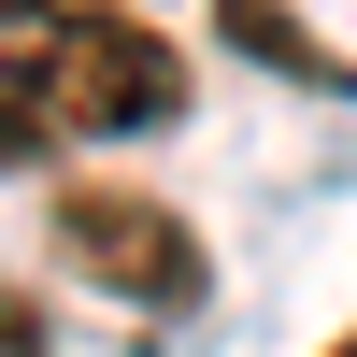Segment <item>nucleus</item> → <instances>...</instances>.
Returning <instances> with one entry per match:
<instances>
[{
	"instance_id": "nucleus-1",
	"label": "nucleus",
	"mask_w": 357,
	"mask_h": 357,
	"mask_svg": "<svg viewBox=\"0 0 357 357\" xmlns=\"http://www.w3.org/2000/svg\"><path fill=\"white\" fill-rule=\"evenodd\" d=\"M186 114V43L114 0H0V158L129 143Z\"/></svg>"
},
{
	"instance_id": "nucleus-2",
	"label": "nucleus",
	"mask_w": 357,
	"mask_h": 357,
	"mask_svg": "<svg viewBox=\"0 0 357 357\" xmlns=\"http://www.w3.org/2000/svg\"><path fill=\"white\" fill-rule=\"evenodd\" d=\"M57 257H72V286H114V301H200V243L172 200L143 186H57Z\"/></svg>"
},
{
	"instance_id": "nucleus-3",
	"label": "nucleus",
	"mask_w": 357,
	"mask_h": 357,
	"mask_svg": "<svg viewBox=\"0 0 357 357\" xmlns=\"http://www.w3.org/2000/svg\"><path fill=\"white\" fill-rule=\"evenodd\" d=\"M0 357H43V329H29V301L0 286Z\"/></svg>"
},
{
	"instance_id": "nucleus-4",
	"label": "nucleus",
	"mask_w": 357,
	"mask_h": 357,
	"mask_svg": "<svg viewBox=\"0 0 357 357\" xmlns=\"http://www.w3.org/2000/svg\"><path fill=\"white\" fill-rule=\"evenodd\" d=\"M329 357H357V329H343V343H329Z\"/></svg>"
}]
</instances>
